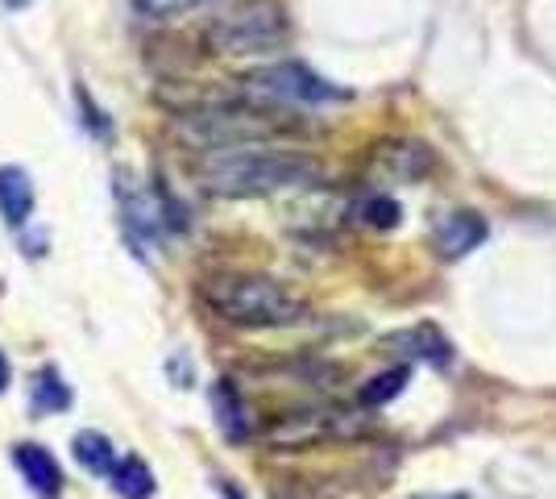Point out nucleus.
Masks as SVG:
<instances>
[{
	"label": "nucleus",
	"mask_w": 556,
	"mask_h": 499,
	"mask_svg": "<svg viewBox=\"0 0 556 499\" xmlns=\"http://www.w3.org/2000/svg\"><path fill=\"white\" fill-rule=\"evenodd\" d=\"M200 300L237 329H287L307 316V304L266 275H216L200 287Z\"/></svg>",
	"instance_id": "nucleus-2"
},
{
	"label": "nucleus",
	"mask_w": 556,
	"mask_h": 499,
	"mask_svg": "<svg viewBox=\"0 0 556 499\" xmlns=\"http://www.w3.org/2000/svg\"><path fill=\"white\" fill-rule=\"evenodd\" d=\"M13 462H17V471H22V478L29 483L34 496H42V499L63 496V471H59V462H54L42 446H34V441L13 446Z\"/></svg>",
	"instance_id": "nucleus-9"
},
{
	"label": "nucleus",
	"mask_w": 556,
	"mask_h": 499,
	"mask_svg": "<svg viewBox=\"0 0 556 499\" xmlns=\"http://www.w3.org/2000/svg\"><path fill=\"white\" fill-rule=\"evenodd\" d=\"M212 416H216V428L229 437V441H245L250 437V408L241 400V391L232 387V379H216L208 391Z\"/></svg>",
	"instance_id": "nucleus-10"
},
{
	"label": "nucleus",
	"mask_w": 556,
	"mask_h": 499,
	"mask_svg": "<svg viewBox=\"0 0 556 499\" xmlns=\"http://www.w3.org/2000/svg\"><path fill=\"white\" fill-rule=\"evenodd\" d=\"M407 366H391V371H382V375H374L362 391H357V400H362V408H382V404H391L394 396L407 387Z\"/></svg>",
	"instance_id": "nucleus-16"
},
{
	"label": "nucleus",
	"mask_w": 556,
	"mask_h": 499,
	"mask_svg": "<svg viewBox=\"0 0 556 499\" xmlns=\"http://www.w3.org/2000/svg\"><path fill=\"white\" fill-rule=\"evenodd\" d=\"M241 92L257 104H337V100H349L345 88L328 84L325 75H316L303 63H275V67L245 75Z\"/></svg>",
	"instance_id": "nucleus-4"
},
{
	"label": "nucleus",
	"mask_w": 556,
	"mask_h": 499,
	"mask_svg": "<svg viewBox=\"0 0 556 499\" xmlns=\"http://www.w3.org/2000/svg\"><path fill=\"white\" fill-rule=\"evenodd\" d=\"M0 4H4V9H13V13H17V9H25V4H34V0H0Z\"/></svg>",
	"instance_id": "nucleus-19"
},
{
	"label": "nucleus",
	"mask_w": 556,
	"mask_h": 499,
	"mask_svg": "<svg viewBox=\"0 0 556 499\" xmlns=\"http://www.w3.org/2000/svg\"><path fill=\"white\" fill-rule=\"evenodd\" d=\"M208 42L220 54H262V50H275L287 42V17L270 0H254V4H245V9H237L212 25Z\"/></svg>",
	"instance_id": "nucleus-5"
},
{
	"label": "nucleus",
	"mask_w": 556,
	"mask_h": 499,
	"mask_svg": "<svg viewBox=\"0 0 556 499\" xmlns=\"http://www.w3.org/2000/svg\"><path fill=\"white\" fill-rule=\"evenodd\" d=\"M357 216H362L370 229H394V225H399V204H394L391 196H370V200L357 204Z\"/></svg>",
	"instance_id": "nucleus-17"
},
{
	"label": "nucleus",
	"mask_w": 556,
	"mask_h": 499,
	"mask_svg": "<svg viewBox=\"0 0 556 499\" xmlns=\"http://www.w3.org/2000/svg\"><path fill=\"white\" fill-rule=\"evenodd\" d=\"M220 491H225V499H241V491H237V487H229V483H220Z\"/></svg>",
	"instance_id": "nucleus-20"
},
{
	"label": "nucleus",
	"mask_w": 556,
	"mask_h": 499,
	"mask_svg": "<svg viewBox=\"0 0 556 499\" xmlns=\"http://www.w3.org/2000/svg\"><path fill=\"white\" fill-rule=\"evenodd\" d=\"M382 163L391 166L394 179H419L432 171V150L424 142H391L382 146Z\"/></svg>",
	"instance_id": "nucleus-14"
},
{
	"label": "nucleus",
	"mask_w": 556,
	"mask_h": 499,
	"mask_svg": "<svg viewBox=\"0 0 556 499\" xmlns=\"http://www.w3.org/2000/svg\"><path fill=\"white\" fill-rule=\"evenodd\" d=\"M486 221L469 209H453L432 221V246L441 259H465L469 250H478L486 241Z\"/></svg>",
	"instance_id": "nucleus-7"
},
{
	"label": "nucleus",
	"mask_w": 556,
	"mask_h": 499,
	"mask_svg": "<svg viewBox=\"0 0 556 499\" xmlns=\"http://www.w3.org/2000/svg\"><path fill=\"white\" fill-rule=\"evenodd\" d=\"M200 184L212 196H275L291 188H316L325 179V166L300 150H266V146H232V150H212L204 163L195 166Z\"/></svg>",
	"instance_id": "nucleus-1"
},
{
	"label": "nucleus",
	"mask_w": 556,
	"mask_h": 499,
	"mask_svg": "<svg viewBox=\"0 0 556 499\" xmlns=\"http://www.w3.org/2000/svg\"><path fill=\"white\" fill-rule=\"evenodd\" d=\"M366 433V416L362 412H341V408H307V412H291L270 428V441L282 450H303L316 441H332V437H362Z\"/></svg>",
	"instance_id": "nucleus-6"
},
{
	"label": "nucleus",
	"mask_w": 556,
	"mask_h": 499,
	"mask_svg": "<svg viewBox=\"0 0 556 499\" xmlns=\"http://www.w3.org/2000/svg\"><path fill=\"white\" fill-rule=\"evenodd\" d=\"M71 453H75V462H79L84 471H92V475H113L116 450H113V441H109L104 433H96V428H84V433H75V441H71Z\"/></svg>",
	"instance_id": "nucleus-13"
},
{
	"label": "nucleus",
	"mask_w": 556,
	"mask_h": 499,
	"mask_svg": "<svg viewBox=\"0 0 556 499\" xmlns=\"http://www.w3.org/2000/svg\"><path fill=\"white\" fill-rule=\"evenodd\" d=\"M29 408L38 416H54V412H67L71 408V387L63 383V375L54 366L34 375V383H29Z\"/></svg>",
	"instance_id": "nucleus-12"
},
{
	"label": "nucleus",
	"mask_w": 556,
	"mask_h": 499,
	"mask_svg": "<svg viewBox=\"0 0 556 499\" xmlns=\"http://www.w3.org/2000/svg\"><path fill=\"white\" fill-rule=\"evenodd\" d=\"M4 387H9V358L0 354V391H4Z\"/></svg>",
	"instance_id": "nucleus-18"
},
{
	"label": "nucleus",
	"mask_w": 556,
	"mask_h": 499,
	"mask_svg": "<svg viewBox=\"0 0 556 499\" xmlns=\"http://www.w3.org/2000/svg\"><path fill=\"white\" fill-rule=\"evenodd\" d=\"M179 134L200 150H232V146H257L266 138H278L287 129H295L291 121H278L262 109H232L229 100L208 104V109H187L179 113Z\"/></svg>",
	"instance_id": "nucleus-3"
},
{
	"label": "nucleus",
	"mask_w": 556,
	"mask_h": 499,
	"mask_svg": "<svg viewBox=\"0 0 556 499\" xmlns=\"http://www.w3.org/2000/svg\"><path fill=\"white\" fill-rule=\"evenodd\" d=\"M113 491L121 499H150L154 496V475L141 458H125L113 466Z\"/></svg>",
	"instance_id": "nucleus-15"
},
{
	"label": "nucleus",
	"mask_w": 556,
	"mask_h": 499,
	"mask_svg": "<svg viewBox=\"0 0 556 499\" xmlns=\"http://www.w3.org/2000/svg\"><path fill=\"white\" fill-rule=\"evenodd\" d=\"M387 350H394L407 362H428V366H448L453 362V346L437 325H412V329H399L382 341Z\"/></svg>",
	"instance_id": "nucleus-8"
},
{
	"label": "nucleus",
	"mask_w": 556,
	"mask_h": 499,
	"mask_svg": "<svg viewBox=\"0 0 556 499\" xmlns=\"http://www.w3.org/2000/svg\"><path fill=\"white\" fill-rule=\"evenodd\" d=\"M34 213V184L22 166H0V216L22 229L25 221Z\"/></svg>",
	"instance_id": "nucleus-11"
}]
</instances>
